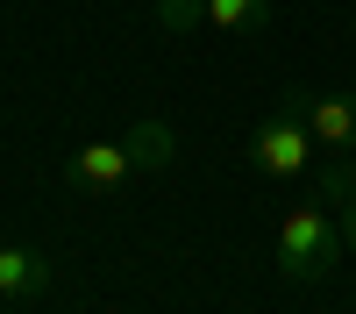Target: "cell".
Masks as SVG:
<instances>
[{"mask_svg": "<svg viewBox=\"0 0 356 314\" xmlns=\"http://www.w3.org/2000/svg\"><path fill=\"white\" fill-rule=\"evenodd\" d=\"M285 107L307 114V129L321 150H356V93H285Z\"/></svg>", "mask_w": 356, "mask_h": 314, "instance_id": "4", "label": "cell"}, {"mask_svg": "<svg viewBox=\"0 0 356 314\" xmlns=\"http://www.w3.org/2000/svg\"><path fill=\"white\" fill-rule=\"evenodd\" d=\"M50 285V265L22 243H0V300H36Z\"/></svg>", "mask_w": 356, "mask_h": 314, "instance_id": "5", "label": "cell"}, {"mask_svg": "<svg viewBox=\"0 0 356 314\" xmlns=\"http://www.w3.org/2000/svg\"><path fill=\"white\" fill-rule=\"evenodd\" d=\"M250 164L264 171V179H307V171H314V129H307V114L300 107L264 114L257 136H250Z\"/></svg>", "mask_w": 356, "mask_h": 314, "instance_id": "2", "label": "cell"}, {"mask_svg": "<svg viewBox=\"0 0 356 314\" xmlns=\"http://www.w3.org/2000/svg\"><path fill=\"white\" fill-rule=\"evenodd\" d=\"M129 179H136L129 143H79V150L65 157V186L72 193H122Z\"/></svg>", "mask_w": 356, "mask_h": 314, "instance_id": "3", "label": "cell"}, {"mask_svg": "<svg viewBox=\"0 0 356 314\" xmlns=\"http://www.w3.org/2000/svg\"><path fill=\"white\" fill-rule=\"evenodd\" d=\"M271 0H207V29H264Z\"/></svg>", "mask_w": 356, "mask_h": 314, "instance_id": "8", "label": "cell"}, {"mask_svg": "<svg viewBox=\"0 0 356 314\" xmlns=\"http://www.w3.org/2000/svg\"><path fill=\"white\" fill-rule=\"evenodd\" d=\"M349 243H342V221L321 207V200H307V207H292L285 221H278V243H271V257H278V278L285 285H321L335 272V257H342Z\"/></svg>", "mask_w": 356, "mask_h": 314, "instance_id": "1", "label": "cell"}, {"mask_svg": "<svg viewBox=\"0 0 356 314\" xmlns=\"http://www.w3.org/2000/svg\"><path fill=\"white\" fill-rule=\"evenodd\" d=\"M122 143H129L136 171H164V164H171V150H178V143H171V129L157 122V114H150V122H136V129H129Z\"/></svg>", "mask_w": 356, "mask_h": 314, "instance_id": "6", "label": "cell"}, {"mask_svg": "<svg viewBox=\"0 0 356 314\" xmlns=\"http://www.w3.org/2000/svg\"><path fill=\"white\" fill-rule=\"evenodd\" d=\"M314 200H321L328 214L356 207V164H349L342 150H335V164H321V171H314Z\"/></svg>", "mask_w": 356, "mask_h": 314, "instance_id": "7", "label": "cell"}, {"mask_svg": "<svg viewBox=\"0 0 356 314\" xmlns=\"http://www.w3.org/2000/svg\"><path fill=\"white\" fill-rule=\"evenodd\" d=\"M157 22L171 29V36H186V29L207 22V0H157Z\"/></svg>", "mask_w": 356, "mask_h": 314, "instance_id": "9", "label": "cell"}, {"mask_svg": "<svg viewBox=\"0 0 356 314\" xmlns=\"http://www.w3.org/2000/svg\"><path fill=\"white\" fill-rule=\"evenodd\" d=\"M335 221H342V243H349V250H356V207H342V214H335Z\"/></svg>", "mask_w": 356, "mask_h": 314, "instance_id": "10", "label": "cell"}]
</instances>
